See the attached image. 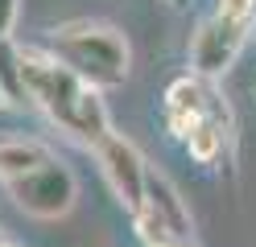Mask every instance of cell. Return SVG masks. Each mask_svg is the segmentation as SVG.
Instances as JSON below:
<instances>
[{
    "instance_id": "cell-3",
    "label": "cell",
    "mask_w": 256,
    "mask_h": 247,
    "mask_svg": "<svg viewBox=\"0 0 256 247\" xmlns=\"http://www.w3.org/2000/svg\"><path fill=\"white\" fill-rule=\"evenodd\" d=\"M252 25H256V8H223L219 4V12L206 16L194 33V41H190V70L202 78H223L236 66Z\"/></svg>"
},
{
    "instance_id": "cell-5",
    "label": "cell",
    "mask_w": 256,
    "mask_h": 247,
    "mask_svg": "<svg viewBox=\"0 0 256 247\" xmlns=\"http://www.w3.org/2000/svg\"><path fill=\"white\" fill-rule=\"evenodd\" d=\"M95 157H100V169L108 177V186L112 194H116V202L128 210V214H136V210H145V177H149V165L145 157H140V148L120 136V132H108L104 140H95Z\"/></svg>"
},
{
    "instance_id": "cell-10",
    "label": "cell",
    "mask_w": 256,
    "mask_h": 247,
    "mask_svg": "<svg viewBox=\"0 0 256 247\" xmlns=\"http://www.w3.org/2000/svg\"><path fill=\"white\" fill-rule=\"evenodd\" d=\"M198 120L202 115H194V111H174V107H166V132L174 140H186L190 132L198 128Z\"/></svg>"
},
{
    "instance_id": "cell-11",
    "label": "cell",
    "mask_w": 256,
    "mask_h": 247,
    "mask_svg": "<svg viewBox=\"0 0 256 247\" xmlns=\"http://www.w3.org/2000/svg\"><path fill=\"white\" fill-rule=\"evenodd\" d=\"M17 12H21V0H0V37H12Z\"/></svg>"
},
{
    "instance_id": "cell-2",
    "label": "cell",
    "mask_w": 256,
    "mask_h": 247,
    "mask_svg": "<svg viewBox=\"0 0 256 247\" xmlns=\"http://www.w3.org/2000/svg\"><path fill=\"white\" fill-rule=\"evenodd\" d=\"M46 49L58 54L74 74H83L91 87H120L128 78V62H132L128 37L116 25L95 21V16L54 25L46 33Z\"/></svg>"
},
{
    "instance_id": "cell-13",
    "label": "cell",
    "mask_w": 256,
    "mask_h": 247,
    "mask_svg": "<svg viewBox=\"0 0 256 247\" xmlns=\"http://www.w3.org/2000/svg\"><path fill=\"white\" fill-rule=\"evenodd\" d=\"M170 247H198V243H194V235H190V239H174Z\"/></svg>"
},
{
    "instance_id": "cell-12",
    "label": "cell",
    "mask_w": 256,
    "mask_h": 247,
    "mask_svg": "<svg viewBox=\"0 0 256 247\" xmlns=\"http://www.w3.org/2000/svg\"><path fill=\"white\" fill-rule=\"evenodd\" d=\"M223 8H256V0H219Z\"/></svg>"
},
{
    "instance_id": "cell-7",
    "label": "cell",
    "mask_w": 256,
    "mask_h": 247,
    "mask_svg": "<svg viewBox=\"0 0 256 247\" xmlns=\"http://www.w3.org/2000/svg\"><path fill=\"white\" fill-rule=\"evenodd\" d=\"M50 144L46 140H34V136H0V181H17L25 173L42 169L50 161Z\"/></svg>"
},
{
    "instance_id": "cell-15",
    "label": "cell",
    "mask_w": 256,
    "mask_h": 247,
    "mask_svg": "<svg viewBox=\"0 0 256 247\" xmlns=\"http://www.w3.org/2000/svg\"><path fill=\"white\" fill-rule=\"evenodd\" d=\"M0 247H17V243H8V239H0Z\"/></svg>"
},
{
    "instance_id": "cell-16",
    "label": "cell",
    "mask_w": 256,
    "mask_h": 247,
    "mask_svg": "<svg viewBox=\"0 0 256 247\" xmlns=\"http://www.w3.org/2000/svg\"><path fill=\"white\" fill-rule=\"evenodd\" d=\"M0 107H4V91H0Z\"/></svg>"
},
{
    "instance_id": "cell-9",
    "label": "cell",
    "mask_w": 256,
    "mask_h": 247,
    "mask_svg": "<svg viewBox=\"0 0 256 247\" xmlns=\"http://www.w3.org/2000/svg\"><path fill=\"white\" fill-rule=\"evenodd\" d=\"M228 136H232V128H223L219 120H206V115H202L198 128L190 132L182 144H186V153H190L194 165H215L219 153H223V144H228Z\"/></svg>"
},
{
    "instance_id": "cell-14",
    "label": "cell",
    "mask_w": 256,
    "mask_h": 247,
    "mask_svg": "<svg viewBox=\"0 0 256 247\" xmlns=\"http://www.w3.org/2000/svg\"><path fill=\"white\" fill-rule=\"evenodd\" d=\"M166 4H170V8H186L190 0H166Z\"/></svg>"
},
{
    "instance_id": "cell-6",
    "label": "cell",
    "mask_w": 256,
    "mask_h": 247,
    "mask_svg": "<svg viewBox=\"0 0 256 247\" xmlns=\"http://www.w3.org/2000/svg\"><path fill=\"white\" fill-rule=\"evenodd\" d=\"M145 206H149L178 239H190V235H194L190 206L182 202V194L174 190V181H170L166 173H157V169H149V177H145Z\"/></svg>"
},
{
    "instance_id": "cell-4",
    "label": "cell",
    "mask_w": 256,
    "mask_h": 247,
    "mask_svg": "<svg viewBox=\"0 0 256 247\" xmlns=\"http://www.w3.org/2000/svg\"><path fill=\"white\" fill-rule=\"evenodd\" d=\"M8 198L34 219H62V214H70L74 198H78V181L58 157H50L42 169L8 181Z\"/></svg>"
},
{
    "instance_id": "cell-8",
    "label": "cell",
    "mask_w": 256,
    "mask_h": 247,
    "mask_svg": "<svg viewBox=\"0 0 256 247\" xmlns=\"http://www.w3.org/2000/svg\"><path fill=\"white\" fill-rule=\"evenodd\" d=\"M0 91H4L8 107H25V70H21V45H12V37H0Z\"/></svg>"
},
{
    "instance_id": "cell-1",
    "label": "cell",
    "mask_w": 256,
    "mask_h": 247,
    "mask_svg": "<svg viewBox=\"0 0 256 247\" xmlns=\"http://www.w3.org/2000/svg\"><path fill=\"white\" fill-rule=\"evenodd\" d=\"M21 70H25L29 103L42 107L50 115V124H58L66 136L95 144V140H104L112 132L100 87H91L83 74H74L46 45H21Z\"/></svg>"
}]
</instances>
